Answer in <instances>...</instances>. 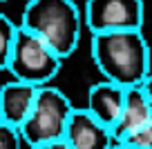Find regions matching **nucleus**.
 Masks as SVG:
<instances>
[{
    "instance_id": "1",
    "label": "nucleus",
    "mask_w": 152,
    "mask_h": 149,
    "mask_svg": "<svg viewBox=\"0 0 152 149\" xmlns=\"http://www.w3.org/2000/svg\"><path fill=\"white\" fill-rule=\"evenodd\" d=\"M92 58L105 80L123 89L141 87L150 71V45L141 31L92 36Z\"/></svg>"
},
{
    "instance_id": "2",
    "label": "nucleus",
    "mask_w": 152,
    "mask_h": 149,
    "mask_svg": "<svg viewBox=\"0 0 152 149\" xmlns=\"http://www.w3.org/2000/svg\"><path fill=\"white\" fill-rule=\"evenodd\" d=\"M20 27L56 54L61 60L69 58L81 42V11L69 0H31L23 11Z\"/></svg>"
},
{
    "instance_id": "3",
    "label": "nucleus",
    "mask_w": 152,
    "mask_h": 149,
    "mask_svg": "<svg viewBox=\"0 0 152 149\" xmlns=\"http://www.w3.org/2000/svg\"><path fill=\"white\" fill-rule=\"evenodd\" d=\"M74 105L69 98L56 87H40L38 89L36 105L31 109V116L20 127V136L29 147H40L47 142L65 138L67 122L74 111Z\"/></svg>"
},
{
    "instance_id": "4",
    "label": "nucleus",
    "mask_w": 152,
    "mask_h": 149,
    "mask_svg": "<svg viewBox=\"0 0 152 149\" xmlns=\"http://www.w3.org/2000/svg\"><path fill=\"white\" fill-rule=\"evenodd\" d=\"M63 60L45 45L40 38L29 33L27 29L18 27L16 42L9 58V74L18 82H27L34 87H49L56 74L61 71Z\"/></svg>"
},
{
    "instance_id": "5",
    "label": "nucleus",
    "mask_w": 152,
    "mask_h": 149,
    "mask_svg": "<svg viewBox=\"0 0 152 149\" xmlns=\"http://www.w3.org/2000/svg\"><path fill=\"white\" fill-rule=\"evenodd\" d=\"M85 22L92 36L119 31H141V0H90L85 5Z\"/></svg>"
},
{
    "instance_id": "6",
    "label": "nucleus",
    "mask_w": 152,
    "mask_h": 149,
    "mask_svg": "<svg viewBox=\"0 0 152 149\" xmlns=\"http://www.w3.org/2000/svg\"><path fill=\"white\" fill-rule=\"evenodd\" d=\"M63 140L72 149H112L116 145L112 129L99 122L85 107L72 111Z\"/></svg>"
},
{
    "instance_id": "7",
    "label": "nucleus",
    "mask_w": 152,
    "mask_h": 149,
    "mask_svg": "<svg viewBox=\"0 0 152 149\" xmlns=\"http://www.w3.org/2000/svg\"><path fill=\"white\" fill-rule=\"evenodd\" d=\"M38 98V87L27 82H11L0 87V114H2V122L11 125L16 129L27 122V118L31 116V109L36 105Z\"/></svg>"
},
{
    "instance_id": "8",
    "label": "nucleus",
    "mask_w": 152,
    "mask_h": 149,
    "mask_svg": "<svg viewBox=\"0 0 152 149\" xmlns=\"http://www.w3.org/2000/svg\"><path fill=\"white\" fill-rule=\"evenodd\" d=\"M125 91H128V89L110 82V80H101V82H96V85L90 87V93H87V107L85 109L99 122H103L105 127L112 129V127L119 122L121 114H123Z\"/></svg>"
},
{
    "instance_id": "9",
    "label": "nucleus",
    "mask_w": 152,
    "mask_h": 149,
    "mask_svg": "<svg viewBox=\"0 0 152 149\" xmlns=\"http://www.w3.org/2000/svg\"><path fill=\"white\" fill-rule=\"evenodd\" d=\"M148 122H152V103L145 98V93L141 91V87L128 89V91H125L123 114H121L119 122L112 127L114 142H123L128 136H132L134 131L145 127Z\"/></svg>"
},
{
    "instance_id": "10",
    "label": "nucleus",
    "mask_w": 152,
    "mask_h": 149,
    "mask_svg": "<svg viewBox=\"0 0 152 149\" xmlns=\"http://www.w3.org/2000/svg\"><path fill=\"white\" fill-rule=\"evenodd\" d=\"M16 33H18V27H16L5 14H0V69H7V67H9L11 49H14V42H16Z\"/></svg>"
},
{
    "instance_id": "11",
    "label": "nucleus",
    "mask_w": 152,
    "mask_h": 149,
    "mask_svg": "<svg viewBox=\"0 0 152 149\" xmlns=\"http://www.w3.org/2000/svg\"><path fill=\"white\" fill-rule=\"evenodd\" d=\"M23 142L20 129L0 122V149H23Z\"/></svg>"
},
{
    "instance_id": "12",
    "label": "nucleus",
    "mask_w": 152,
    "mask_h": 149,
    "mask_svg": "<svg viewBox=\"0 0 152 149\" xmlns=\"http://www.w3.org/2000/svg\"><path fill=\"white\" fill-rule=\"evenodd\" d=\"M123 145L134 147V149H152V122H148L145 127H141L132 136H128L123 140Z\"/></svg>"
},
{
    "instance_id": "13",
    "label": "nucleus",
    "mask_w": 152,
    "mask_h": 149,
    "mask_svg": "<svg viewBox=\"0 0 152 149\" xmlns=\"http://www.w3.org/2000/svg\"><path fill=\"white\" fill-rule=\"evenodd\" d=\"M141 91L145 93V98L152 103V74H150V76H148V78L141 82Z\"/></svg>"
},
{
    "instance_id": "14",
    "label": "nucleus",
    "mask_w": 152,
    "mask_h": 149,
    "mask_svg": "<svg viewBox=\"0 0 152 149\" xmlns=\"http://www.w3.org/2000/svg\"><path fill=\"white\" fill-rule=\"evenodd\" d=\"M34 149H72L65 140H56V142H47V145H40V147H34Z\"/></svg>"
},
{
    "instance_id": "15",
    "label": "nucleus",
    "mask_w": 152,
    "mask_h": 149,
    "mask_svg": "<svg viewBox=\"0 0 152 149\" xmlns=\"http://www.w3.org/2000/svg\"><path fill=\"white\" fill-rule=\"evenodd\" d=\"M112 149H134V147H128V145H123V142H116Z\"/></svg>"
},
{
    "instance_id": "16",
    "label": "nucleus",
    "mask_w": 152,
    "mask_h": 149,
    "mask_svg": "<svg viewBox=\"0 0 152 149\" xmlns=\"http://www.w3.org/2000/svg\"><path fill=\"white\" fill-rule=\"evenodd\" d=\"M0 122H2V114H0Z\"/></svg>"
}]
</instances>
